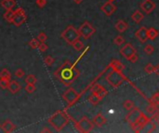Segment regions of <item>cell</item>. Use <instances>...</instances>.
<instances>
[{
    "label": "cell",
    "instance_id": "24",
    "mask_svg": "<svg viewBox=\"0 0 159 133\" xmlns=\"http://www.w3.org/2000/svg\"><path fill=\"white\" fill-rule=\"evenodd\" d=\"M13 16H14V11L12 9H10V10H6V12L4 13L3 17L5 19L6 21H7L9 23H11L12 22V19H13Z\"/></svg>",
    "mask_w": 159,
    "mask_h": 133
},
{
    "label": "cell",
    "instance_id": "42",
    "mask_svg": "<svg viewBox=\"0 0 159 133\" xmlns=\"http://www.w3.org/2000/svg\"><path fill=\"white\" fill-rule=\"evenodd\" d=\"M35 4L37 7H39L42 9V7H44L47 5V0H35Z\"/></svg>",
    "mask_w": 159,
    "mask_h": 133
},
{
    "label": "cell",
    "instance_id": "16",
    "mask_svg": "<svg viewBox=\"0 0 159 133\" xmlns=\"http://www.w3.org/2000/svg\"><path fill=\"white\" fill-rule=\"evenodd\" d=\"M1 129L4 132L10 133V132L14 131V129H16V126H15V125L10 120H6L1 125Z\"/></svg>",
    "mask_w": 159,
    "mask_h": 133
},
{
    "label": "cell",
    "instance_id": "35",
    "mask_svg": "<svg viewBox=\"0 0 159 133\" xmlns=\"http://www.w3.org/2000/svg\"><path fill=\"white\" fill-rule=\"evenodd\" d=\"M143 51H144V53L145 54H147V55H152L153 53H154V51H155V48H154V46L152 45V44H147V45H145V47H144V49H143Z\"/></svg>",
    "mask_w": 159,
    "mask_h": 133
},
{
    "label": "cell",
    "instance_id": "36",
    "mask_svg": "<svg viewBox=\"0 0 159 133\" xmlns=\"http://www.w3.org/2000/svg\"><path fill=\"white\" fill-rule=\"evenodd\" d=\"M154 69H155V66H153V64H151V63H148L144 67V71L147 74H152L154 72Z\"/></svg>",
    "mask_w": 159,
    "mask_h": 133
},
{
    "label": "cell",
    "instance_id": "41",
    "mask_svg": "<svg viewBox=\"0 0 159 133\" xmlns=\"http://www.w3.org/2000/svg\"><path fill=\"white\" fill-rule=\"evenodd\" d=\"M37 48H38V50L40 52H46L48 50V48H49V46L46 44V43H40Z\"/></svg>",
    "mask_w": 159,
    "mask_h": 133
},
{
    "label": "cell",
    "instance_id": "28",
    "mask_svg": "<svg viewBox=\"0 0 159 133\" xmlns=\"http://www.w3.org/2000/svg\"><path fill=\"white\" fill-rule=\"evenodd\" d=\"M151 119H149L148 118V117L145 116V115H143V114H141V116L139 117V119H138V122L141 125V126L143 127V128H144L145 126H146V125L148 124V122L150 121Z\"/></svg>",
    "mask_w": 159,
    "mask_h": 133
},
{
    "label": "cell",
    "instance_id": "20",
    "mask_svg": "<svg viewBox=\"0 0 159 133\" xmlns=\"http://www.w3.org/2000/svg\"><path fill=\"white\" fill-rule=\"evenodd\" d=\"M15 5H16L15 0H2L1 1V7L6 10L12 9L15 7Z\"/></svg>",
    "mask_w": 159,
    "mask_h": 133
},
{
    "label": "cell",
    "instance_id": "49",
    "mask_svg": "<svg viewBox=\"0 0 159 133\" xmlns=\"http://www.w3.org/2000/svg\"><path fill=\"white\" fill-rule=\"evenodd\" d=\"M109 1H113V0H109Z\"/></svg>",
    "mask_w": 159,
    "mask_h": 133
},
{
    "label": "cell",
    "instance_id": "2",
    "mask_svg": "<svg viewBox=\"0 0 159 133\" xmlns=\"http://www.w3.org/2000/svg\"><path fill=\"white\" fill-rule=\"evenodd\" d=\"M48 122L57 131H62L69 122V116L64 111H57L48 119Z\"/></svg>",
    "mask_w": 159,
    "mask_h": 133
},
{
    "label": "cell",
    "instance_id": "29",
    "mask_svg": "<svg viewBox=\"0 0 159 133\" xmlns=\"http://www.w3.org/2000/svg\"><path fill=\"white\" fill-rule=\"evenodd\" d=\"M130 125L131 129H132L133 131H135V132H140V131L143 129V127L141 126V125L138 121L133 122V123H131V124H130Z\"/></svg>",
    "mask_w": 159,
    "mask_h": 133
},
{
    "label": "cell",
    "instance_id": "14",
    "mask_svg": "<svg viewBox=\"0 0 159 133\" xmlns=\"http://www.w3.org/2000/svg\"><path fill=\"white\" fill-rule=\"evenodd\" d=\"M91 91H92V93H94V94L98 95L101 99H102L106 94H107V91H106V90L102 87V86L100 85V84H95L93 87H92Z\"/></svg>",
    "mask_w": 159,
    "mask_h": 133
},
{
    "label": "cell",
    "instance_id": "33",
    "mask_svg": "<svg viewBox=\"0 0 159 133\" xmlns=\"http://www.w3.org/2000/svg\"><path fill=\"white\" fill-rule=\"evenodd\" d=\"M39 44H40V42L35 38L32 39V40L29 42V45H30V47H31L32 49H36L37 47H38Z\"/></svg>",
    "mask_w": 159,
    "mask_h": 133
},
{
    "label": "cell",
    "instance_id": "31",
    "mask_svg": "<svg viewBox=\"0 0 159 133\" xmlns=\"http://www.w3.org/2000/svg\"><path fill=\"white\" fill-rule=\"evenodd\" d=\"M72 46L74 47V50L81 51L83 48H84V44H83V43L79 40V39H78V40H77V41H75V42L72 44Z\"/></svg>",
    "mask_w": 159,
    "mask_h": 133
},
{
    "label": "cell",
    "instance_id": "3",
    "mask_svg": "<svg viewBox=\"0 0 159 133\" xmlns=\"http://www.w3.org/2000/svg\"><path fill=\"white\" fill-rule=\"evenodd\" d=\"M60 37H62L68 44L72 45L75 41L78 40L80 38V34H79L78 30H77L72 25H69L62 33Z\"/></svg>",
    "mask_w": 159,
    "mask_h": 133
},
{
    "label": "cell",
    "instance_id": "43",
    "mask_svg": "<svg viewBox=\"0 0 159 133\" xmlns=\"http://www.w3.org/2000/svg\"><path fill=\"white\" fill-rule=\"evenodd\" d=\"M151 102H152V104L158 105H159V94L154 95V96L152 97V99H151Z\"/></svg>",
    "mask_w": 159,
    "mask_h": 133
},
{
    "label": "cell",
    "instance_id": "23",
    "mask_svg": "<svg viewBox=\"0 0 159 133\" xmlns=\"http://www.w3.org/2000/svg\"><path fill=\"white\" fill-rule=\"evenodd\" d=\"M147 33H148V39L151 41L155 40V39L158 36V31L155 28H150L147 30Z\"/></svg>",
    "mask_w": 159,
    "mask_h": 133
},
{
    "label": "cell",
    "instance_id": "40",
    "mask_svg": "<svg viewBox=\"0 0 159 133\" xmlns=\"http://www.w3.org/2000/svg\"><path fill=\"white\" fill-rule=\"evenodd\" d=\"M24 76V71L21 68H18L16 71H15V77L18 78V79H22Z\"/></svg>",
    "mask_w": 159,
    "mask_h": 133
},
{
    "label": "cell",
    "instance_id": "34",
    "mask_svg": "<svg viewBox=\"0 0 159 133\" xmlns=\"http://www.w3.org/2000/svg\"><path fill=\"white\" fill-rule=\"evenodd\" d=\"M10 80H6V79H0V88L6 90L9 87V84H10Z\"/></svg>",
    "mask_w": 159,
    "mask_h": 133
},
{
    "label": "cell",
    "instance_id": "19",
    "mask_svg": "<svg viewBox=\"0 0 159 133\" xmlns=\"http://www.w3.org/2000/svg\"><path fill=\"white\" fill-rule=\"evenodd\" d=\"M110 67H112L113 70H116L117 72H122L125 68L124 65L121 63V62H119L118 60H113L112 63L110 64Z\"/></svg>",
    "mask_w": 159,
    "mask_h": 133
},
{
    "label": "cell",
    "instance_id": "44",
    "mask_svg": "<svg viewBox=\"0 0 159 133\" xmlns=\"http://www.w3.org/2000/svg\"><path fill=\"white\" fill-rule=\"evenodd\" d=\"M152 118H153V121L155 123V125L159 126V113H156L154 116H152Z\"/></svg>",
    "mask_w": 159,
    "mask_h": 133
},
{
    "label": "cell",
    "instance_id": "39",
    "mask_svg": "<svg viewBox=\"0 0 159 133\" xmlns=\"http://www.w3.org/2000/svg\"><path fill=\"white\" fill-rule=\"evenodd\" d=\"M44 63L46 64L47 66L50 67V66H52L53 63H54V58H53L52 57H50V56H48V57H46L44 58Z\"/></svg>",
    "mask_w": 159,
    "mask_h": 133
},
{
    "label": "cell",
    "instance_id": "5",
    "mask_svg": "<svg viewBox=\"0 0 159 133\" xmlns=\"http://www.w3.org/2000/svg\"><path fill=\"white\" fill-rule=\"evenodd\" d=\"M106 81L109 82L110 85L116 88L123 82L124 77L122 75V72H117L116 70H113L106 76Z\"/></svg>",
    "mask_w": 159,
    "mask_h": 133
},
{
    "label": "cell",
    "instance_id": "50",
    "mask_svg": "<svg viewBox=\"0 0 159 133\" xmlns=\"http://www.w3.org/2000/svg\"><path fill=\"white\" fill-rule=\"evenodd\" d=\"M0 128H1V125H0Z\"/></svg>",
    "mask_w": 159,
    "mask_h": 133
},
{
    "label": "cell",
    "instance_id": "9",
    "mask_svg": "<svg viewBox=\"0 0 159 133\" xmlns=\"http://www.w3.org/2000/svg\"><path fill=\"white\" fill-rule=\"evenodd\" d=\"M120 54L122 55V57H124L127 60H130V58L133 55L136 54V50L131 44H126L125 45H123V47L120 49Z\"/></svg>",
    "mask_w": 159,
    "mask_h": 133
},
{
    "label": "cell",
    "instance_id": "46",
    "mask_svg": "<svg viewBox=\"0 0 159 133\" xmlns=\"http://www.w3.org/2000/svg\"><path fill=\"white\" fill-rule=\"evenodd\" d=\"M154 73H155L157 76H159V65H157V66H155V67Z\"/></svg>",
    "mask_w": 159,
    "mask_h": 133
},
{
    "label": "cell",
    "instance_id": "45",
    "mask_svg": "<svg viewBox=\"0 0 159 133\" xmlns=\"http://www.w3.org/2000/svg\"><path fill=\"white\" fill-rule=\"evenodd\" d=\"M137 60H138V55L137 54H135V55H133V56L130 58V62H131V63H136L137 62Z\"/></svg>",
    "mask_w": 159,
    "mask_h": 133
},
{
    "label": "cell",
    "instance_id": "27",
    "mask_svg": "<svg viewBox=\"0 0 159 133\" xmlns=\"http://www.w3.org/2000/svg\"><path fill=\"white\" fill-rule=\"evenodd\" d=\"M0 79H6V80H10L11 79V74L7 69L3 68L1 71H0Z\"/></svg>",
    "mask_w": 159,
    "mask_h": 133
},
{
    "label": "cell",
    "instance_id": "32",
    "mask_svg": "<svg viewBox=\"0 0 159 133\" xmlns=\"http://www.w3.org/2000/svg\"><path fill=\"white\" fill-rule=\"evenodd\" d=\"M113 43H115V44L117 46H121L125 44V39L121 35H117L115 39H113Z\"/></svg>",
    "mask_w": 159,
    "mask_h": 133
},
{
    "label": "cell",
    "instance_id": "30",
    "mask_svg": "<svg viewBox=\"0 0 159 133\" xmlns=\"http://www.w3.org/2000/svg\"><path fill=\"white\" fill-rule=\"evenodd\" d=\"M36 78L33 75V74H29L27 75V77L25 78L24 82L26 84H35L36 83Z\"/></svg>",
    "mask_w": 159,
    "mask_h": 133
},
{
    "label": "cell",
    "instance_id": "4",
    "mask_svg": "<svg viewBox=\"0 0 159 133\" xmlns=\"http://www.w3.org/2000/svg\"><path fill=\"white\" fill-rule=\"evenodd\" d=\"M74 128L79 132L88 133L93 129L94 124L92 121H90L87 116H82L79 119V121L74 122Z\"/></svg>",
    "mask_w": 159,
    "mask_h": 133
},
{
    "label": "cell",
    "instance_id": "10",
    "mask_svg": "<svg viewBox=\"0 0 159 133\" xmlns=\"http://www.w3.org/2000/svg\"><path fill=\"white\" fill-rule=\"evenodd\" d=\"M140 7L145 14H151L155 9V4L152 0H144L141 3Z\"/></svg>",
    "mask_w": 159,
    "mask_h": 133
},
{
    "label": "cell",
    "instance_id": "37",
    "mask_svg": "<svg viewBox=\"0 0 159 133\" xmlns=\"http://www.w3.org/2000/svg\"><path fill=\"white\" fill-rule=\"evenodd\" d=\"M24 90L26 91V92L27 93H33L35 91V84H26V86L24 87Z\"/></svg>",
    "mask_w": 159,
    "mask_h": 133
},
{
    "label": "cell",
    "instance_id": "12",
    "mask_svg": "<svg viewBox=\"0 0 159 133\" xmlns=\"http://www.w3.org/2000/svg\"><path fill=\"white\" fill-rule=\"evenodd\" d=\"M141 114H142V113L141 112V110H140L139 108L134 107L132 110H130V112L127 115L126 119H127V121L128 123L131 124V123H133V122L138 121L139 117L141 116Z\"/></svg>",
    "mask_w": 159,
    "mask_h": 133
},
{
    "label": "cell",
    "instance_id": "17",
    "mask_svg": "<svg viewBox=\"0 0 159 133\" xmlns=\"http://www.w3.org/2000/svg\"><path fill=\"white\" fill-rule=\"evenodd\" d=\"M115 28H116V30L117 31L118 33H122L126 32V31L127 30L128 25H127V23L126 21H124V20H117V22L116 23Z\"/></svg>",
    "mask_w": 159,
    "mask_h": 133
},
{
    "label": "cell",
    "instance_id": "11",
    "mask_svg": "<svg viewBox=\"0 0 159 133\" xmlns=\"http://www.w3.org/2000/svg\"><path fill=\"white\" fill-rule=\"evenodd\" d=\"M101 10L106 15V16H111L112 14H113L116 10V6L113 3V1H108L104 3L102 7H101Z\"/></svg>",
    "mask_w": 159,
    "mask_h": 133
},
{
    "label": "cell",
    "instance_id": "26",
    "mask_svg": "<svg viewBox=\"0 0 159 133\" xmlns=\"http://www.w3.org/2000/svg\"><path fill=\"white\" fill-rule=\"evenodd\" d=\"M123 106H124V108L126 109V110L130 111L135 107V104H134V102L131 101V100H126L124 102V104H123Z\"/></svg>",
    "mask_w": 159,
    "mask_h": 133
},
{
    "label": "cell",
    "instance_id": "8",
    "mask_svg": "<svg viewBox=\"0 0 159 133\" xmlns=\"http://www.w3.org/2000/svg\"><path fill=\"white\" fill-rule=\"evenodd\" d=\"M78 32L80 36H82L84 39H88L95 33V28L91 26V24L88 21H85L82 23V25L79 27Z\"/></svg>",
    "mask_w": 159,
    "mask_h": 133
},
{
    "label": "cell",
    "instance_id": "13",
    "mask_svg": "<svg viewBox=\"0 0 159 133\" xmlns=\"http://www.w3.org/2000/svg\"><path fill=\"white\" fill-rule=\"evenodd\" d=\"M147 30L145 27H141L137 32L135 33V37L138 39V40L144 44L147 40H148V33H147Z\"/></svg>",
    "mask_w": 159,
    "mask_h": 133
},
{
    "label": "cell",
    "instance_id": "1",
    "mask_svg": "<svg viewBox=\"0 0 159 133\" xmlns=\"http://www.w3.org/2000/svg\"><path fill=\"white\" fill-rule=\"evenodd\" d=\"M79 70L75 68L74 66L67 60L64 61L63 64L57 68L54 72V76L60 81V82H63L64 86H71L72 83L79 77Z\"/></svg>",
    "mask_w": 159,
    "mask_h": 133
},
{
    "label": "cell",
    "instance_id": "6",
    "mask_svg": "<svg viewBox=\"0 0 159 133\" xmlns=\"http://www.w3.org/2000/svg\"><path fill=\"white\" fill-rule=\"evenodd\" d=\"M26 20H27V16H26V13L24 9L19 7V9H17L14 11V16H13L11 23L15 27L21 26L24 23H25Z\"/></svg>",
    "mask_w": 159,
    "mask_h": 133
},
{
    "label": "cell",
    "instance_id": "21",
    "mask_svg": "<svg viewBox=\"0 0 159 133\" xmlns=\"http://www.w3.org/2000/svg\"><path fill=\"white\" fill-rule=\"evenodd\" d=\"M143 18H144V15H143V13L140 10H136L132 15H131V19L134 22L136 23H140Z\"/></svg>",
    "mask_w": 159,
    "mask_h": 133
},
{
    "label": "cell",
    "instance_id": "48",
    "mask_svg": "<svg viewBox=\"0 0 159 133\" xmlns=\"http://www.w3.org/2000/svg\"><path fill=\"white\" fill-rule=\"evenodd\" d=\"M42 131H43V132H45V131H49V130L48 129H42Z\"/></svg>",
    "mask_w": 159,
    "mask_h": 133
},
{
    "label": "cell",
    "instance_id": "38",
    "mask_svg": "<svg viewBox=\"0 0 159 133\" xmlns=\"http://www.w3.org/2000/svg\"><path fill=\"white\" fill-rule=\"evenodd\" d=\"M47 39H48L47 34L45 33H43V32H41L38 35H37V40H38L40 43H46Z\"/></svg>",
    "mask_w": 159,
    "mask_h": 133
},
{
    "label": "cell",
    "instance_id": "15",
    "mask_svg": "<svg viewBox=\"0 0 159 133\" xmlns=\"http://www.w3.org/2000/svg\"><path fill=\"white\" fill-rule=\"evenodd\" d=\"M106 118H105V116L102 115V114H101V113H98L94 117H93V120H92V122H93V124H94V126H96V127H99V128H101V127H102L103 125L106 123Z\"/></svg>",
    "mask_w": 159,
    "mask_h": 133
},
{
    "label": "cell",
    "instance_id": "22",
    "mask_svg": "<svg viewBox=\"0 0 159 133\" xmlns=\"http://www.w3.org/2000/svg\"><path fill=\"white\" fill-rule=\"evenodd\" d=\"M146 113L150 116H154L155 114L158 113V107L156 105H154L151 103L147 107H146Z\"/></svg>",
    "mask_w": 159,
    "mask_h": 133
},
{
    "label": "cell",
    "instance_id": "25",
    "mask_svg": "<svg viewBox=\"0 0 159 133\" xmlns=\"http://www.w3.org/2000/svg\"><path fill=\"white\" fill-rule=\"evenodd\" d=\"M101 100H102V99H101L99 96H98V95L94 94V93H92V94L88 97V102H89V103L91 104L92 105H98Z\"/></svg>",
    "mask_w": 159,
    "mask_h": 133
},
{
    "label": "cell",
    "instance_id": "18",
    "mask_svg": "<svg viewBox=\"0 0 159 133\" xmlns=\"http://www.w3.org/2000/svg\"><path fill=\"white\" fill-rule=\"evenodd\" d=\"M7 90H9L12 94H15V93H17L21 90V85L17 81H10L9 87H7Z\"/></svg>",
    "mask_w": 159,
    "mask_h": 133
},
{
    "label": "cell",
    "instance_id": "47",
    "mask_svg": "<svg viewBox=\"0 0 159 133\" xmlns=\"http://www.w3.org/2000/svg\"><path fill=\"white\" fill-rule=\"evenodd\" d=\"M73 1L75 3V4H77V5H79V4H81L82 2H83V0H73Z\"/></svg>",
    "mask_w": 159,
    "mask_h": 133
},
{
    "label": "cell",
    "instance_id": "7",
    "mask_svg": "<svg viewBox=\"0 0 159 133\" xmlns=\"http://www.w3.org/2000/svg\"><path fill=\"white\" fill-rule=\"evenodd\" d=\"M79 94L77 92L74 88L70 87L68 88L63 93V99L68 104V106H72L75 102H77L79 98Z\"/></svg>",
    "mask_w": 159,
    "mask_h": 133
}]
</instances>
